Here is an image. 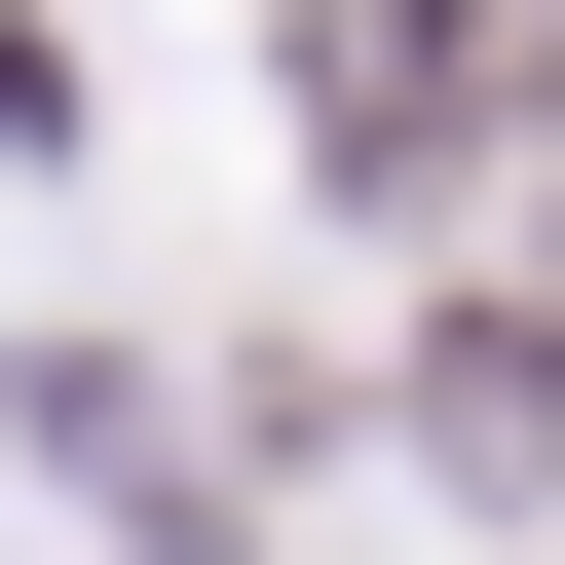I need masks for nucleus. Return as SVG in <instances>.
Instances as JSON below:
<instances>
[{
    "mask_svg": "<svg viewBox=\"0 0 565 565\" xmlns=\"http://www.w3.org/2000/svg\"><path fill=\"white\" fill-rule=\"evenodd\" d=\"M490 114H565V39H490V0H340L302 39V151L415 226V189H490Z\"/></svg>",
    "mask_w": 565,
    "mask_h": 565,
    "instance_id": "obj_1",
    "label": "nucleus"
},
{
    "mask_svg": "<svg viewBox=\"0 0 565 565\" xmlns=\"http://www.w3.org/2000/svg\"><path fill=\"white\" fill-rule=\"evenodd\" d=\"M415 415H452L490 490H565V302H452V377H415Z\"/></svg>",
    "mask_w": 565,
    "mask_h": 565,
    "instance_id": "obj_2",
    "label": "nucleus"
}]
</instances>
